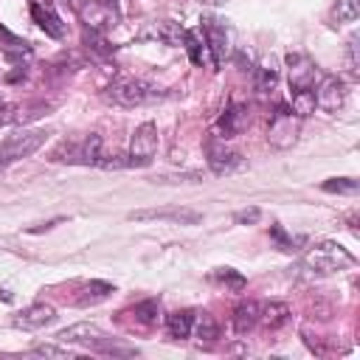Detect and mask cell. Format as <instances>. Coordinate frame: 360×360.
Instances as JSON below:
<instances>
[{"instance_id":"obj_27","label":"cell","mask_w":360,"mask_h":360,"mask_svg":"<svg viewBox=\"0 0 360 360\" xmlns=\"http://www.w3.org/2000/svg\"><path fill=\"white\" fill-rule=\"evenodd\" d=\"M82 39H84V45L87 48H93L96 53H101V56H107L112 48H110V42L104 39V34L101 31H96V28H84V34H82Z\"/></svg>"},{"instance_id":"obj_26","label":"cell","mask_w":360,"mask_h":360,"mask_svg":"<svg viewBox=\"0 0 360 360\" xmlns=\"http://www.w3.org/2000/svg\"><path fill=\"white\" fill-rule=\"evenodd\" d=\"M214 278H217V281H222L225 287H231L233 292H242V290H245V284H248V281H245V276H242V273H236L233 267H219V270L214 273Z\"/></svg>"},{"instance_id":"obj_10","label":"cell","mask_w":360,"mask_h":360,"mask_svg":"<svg viewBox=\"0 0 360 360\" xmlns=\"http://www.w3.org/2000/svg\"><path fill=\"white\" fill-rule=\"evenodd\" d=\"M129 219L135 222H177V225H197L202 222V211L194 208H143V211H129Z\"/></svg>"},{"instance_id":"obj_34","label":"cell","mask_w":360,"mask_h":360,"mask_svg":"<svg viewBox=\"0 0 360 360\" xmlns=\"http://www.w3.org/2000/svg\"><path fill=\"white\" fill-rule=\"evenodd\" d=\"M346 65H349V73H352V76H357V37H352V39H349Z\"/></svg>"},{"instance_id":"obj_14","label":"cell","mask_w":360,"mask_h":360,"mask_svg":"<svg viewBox=\"0 0 360 360\" xmlns=\"http://www.w3.org/2000/svg\"><path fill=\"white\" fill-rule=\"evenodd\" d=\"M259 315H262V307L259 301H239L236 309H233V332L236 335H248L256 323H259Z\"/></svg>"},{"instance_id":"obj_32","label":"cell","mask_w":360,"mask_h":360,"mask_svg":"<svg viewBox=\"0 0 360 360\" xmlns=\"http://www.w3.org/2000/svg\"><path fill=\"white\" fill-rule=\"evenodd\" d=\"M270 236L278 242V248H281V250H295V248H292V245H295V239H292V236H287L281 225H273V228H270Z\"/></svg>"},{"instance_id":"obj_15","label":"cell","mask_w":360,"mask_h":360,"mask_svg":"<svg viewBox=\"0 0 360 360\" xmlns=\"http://www.w3.org/2000/svg\"><path fill=\"white\" fill-rule=\"evenodd\" d=\"M104 332L96 326V323H73V326H68V329H62L59 335H56V340H62V343H82V346H90L96 338H101Z\"/></svg>"},{"instance_id":"obj_18","label":"cell","mask_w":360,"mask_h":360,"mask_svg":"<svg viewBox=\"0 0 360 360\" xmlns=\"http://www.w3.org/2000/svg\"><path fill=\"white\" fill-rule=\"evenodd\" d=\"M242 124H245V110L242 107H228L222 115H219V121H217V127H219V132L225 135V138H231V135H236L239 129H242Z\"/></svg>"},{"instance_id":"obj_28","label":"cell","mask_w":360,"mask_h":360,"mask_svg":"<svg viewBox=\"0 0 360 360\" xmlns=\"http://www.w3.org/2000/svg\"><path fill=\"white\" fill-rule=\"evenodd\" d=\"M194 321H197V318H194ZM197 338H200V340H214V338H219V326H217V321H214L208 312H202L200 321H197Z\"/></svg>"},{"instance_id":"obj_23","label":"cell","mask_w":360,"mask_h":360,"mask_svg":"<svg viewBox=\"0 0 360 360\" xmlns=\"http://www.w3.org/2000/svg\"><path fill=\"white\" fill-rule=\"evenodd\" d=\"M183 45H186L188 59L194 65H202L205 62V39H200L197 31H183Z\"/></svg>"},{"instance_id":"obj_30","label":"cell","mask_w":360,"mask_h":360,"mask_svg":"<svg viewBox=\"0 0 360 360\" xmlns=\"http://www.w3.org/2000/svg\"><path fill=\"white\" fill-rule=\"evenodd\" d=\"M158 312H160V304L158 301H143V304L135 307V318L141 323H155L158 321Z\"/></svg>"},{"instance_id":"obj_19","label":"cell","mask_w":360,"mask_h":360,"mask_svg":"<svg viewBox=\"0 0 360 360\" xmlns=\"http://www.w3.org/2000/svg\"><path fill=\"white\" fill-rule=\"evenodd\" d=\"M259 321H264L270 329H278V326H284V323L290 321V307H287L284 301H270V304L262 309Z\"/></svg>"},{"instance_id":"obj_21","label":"cell","mask_w":360,"mask_h":360,"mask_svg":"<svg viewBox=\"0 0 360 360\" xmlns=\"http://www.w3.org/2000/svg\"><path fill=\"white\" fill-rule=\"evenodd\" d=\"M84 295H79L76 298V304L79 307H87V304H98V301H104L110 292H112V284H107V281H90V284H84V290H82Z\"/></svg>"},{"instance_id":"obj_5","label":"cell","mask_w":360,"mask_h":360,"mask_svg":"<svg viewBox=\"0 0 360 360\" xmlns=\"http://www.w3.org/2000/svg\"><path fill=\"white\" fill-rule=\"evenodd\" d=\"M45 141H48V132L45 129H20V132L3 138L0 141V166L34 155Z\"/></svg>"},{"instance_id":"obj_2","label":"cell","mask_w":360,"mask_h":360,"mask_svg":"<svg viewBox=\"0 0 360 360\" xmlns=\"http://www.w3.org/2000/svg\"><path fill=\"white\" fill-rule=\"evenodd\" d=\"M51 160H68V163L101 166V169H118V166H127V160H121V158H110V155L104 152V141H101V135H96V132L87 135V138L79 141V143L62 141Z\"/></svg>"},{"instance_id":"obj_17","label":"cell","mask_w":360,"mask_h":360,"mask_svg":"<svg viewBox=\"0 0 360 360\" xmlns=\"http://www.w3.org/2000/svg\"><path fill=\"white\" fill-rule=\"evenodd\" d=\"M194 318H197V312H191V309H180V312L166 315V329H169V335H172V338H188L191 329H194Z\"/></svg>"},{"instance_id":"obj_4","label":"cell","mask_w":360,"mask_h":360,"mask_svg":"<svg viewBox=\"0 0 360 360\" xmlns=\"http://www.w3.org/2000/svg\"><path fill=\"white\" fill-rule=\"evenodd\" d=\"M104 96L118 104V107H141V104H149L155 98H160L163 93L158 87H152L149 82L143 79H135V76H118L112 79V84L104 90Z\"/></svg>"},{"instance_id":"obj_16","label":"cell","mask_w":360,"mask_h":360,"mask_svg":"<svg viewBox=\"0 0 360 360\" xmlns=\"http://www.w3.org/2000/svg\"><path fill=\"white\" fill-rule=\"evenodd\" d=\"M90 349L98 352V354H107V357H135V354H138L135 346L121 343V340H112V338H107V335L96 338V340L90 343Z\"/></svg>"},{"instance_id":"obj_22","label":"cell","mask_w":360,"mask_h":360,"mask_svg":"<svg viewBox=\"0 0 360 360\" xmlns=\"http://www.w3.org/2000/svg\"><path fill=\"white\" fill-rule=\"evenodd\" d=\"M0 48H3L8 56H22V53H31V45H28L22 37L11 34L6 25H0Z\"/></svg>"},{"instance_id":"obj_12","label":"cell","mask_w":360,"mask_h":360,"mask_svg":"<svg viewBox=\"0 0 360 360\" xmlns=\"http://www.w3.org/2000/svg\"><path fill=\"white\" fill-rule=\"evenodd\" d=\"M31 17H34V22H37L48 37H53V39H62V37H65V22H62V17L56 14L53 3H48V0H31Z\"/></svg>"},{"instance_id":"obj_7","label":"cell","mask_w":360,"mask_h":360,"mask_svg":"<svg viewBox=\"0 0 360 360\" xmlns=\"http://www.w3.org/2000/svg\"><path fill=\"white\" fill-rule=\"evenodd\" d=\"M155 152H158V127L152 121H143L141 127H135V132L129 138L127 166H149Z\"/></svg>"},{"instance_id":"obj_20","label":"cell","mask_w":360,"mask_h":360,"mask_svg":"<svg viewBox=\"0 0 360 360\" xmlns=\"http://www.w3.org/2000/svg\"><path fill=\"white\" fill-rule=\"evenodd\" d=\"M253 82H256V90H259V93L273 90V84L278 82V68H276V62H273V59L262 62V65L253 70Z\"/></svg>"},{"instance_id":"obj_35","label":"cell","mask_w":360,"mask_h":360,"mask_svg":"<svg viewBox=\"0 0 360 360\" xmlns=\"http://www.w3.org/2000/svg\"><path fill=\"white\" fill-rule=\"evenodd\" d=\"M3 107H6V104H3V98H0V110H3Z\"/></svg>"},{"instance_id":"obj_8","label":"cell","mask_w":360,"mask_h":360,"mask_svg":"<svg viewBox=\"0 0 360 360\" xmlns=\"http://www.w3.org/2000/svg\"><path fill=\"white\" fill-rule=\"evenodd\" d=\"M205 158H208V166H211L214 174H233L245 166V158L236 149H231L222 138H208Z\"/></svg>"},{"instance_id":"obj_13","label":"cell","mask_w":360,"mask_h":360,"mask_svg":"<svg viewBox=\"0 0 360 360\" xmlns=\"http://www.w3.org/2000/svg\"><path fill=\"white\" fill-rule=\"evenodd\" d=\"M56 321V309L51 307V304H31V307H25L22 312H17L14 315V326L17 329H28V332H34V329H45V326H51Z\"/></svg>"},{"instance_id":"obj_9","label":"cell","mask_w":360,"mask_h":360,"mask_svg":"<svg viewBox=\"0 0 360 360\" xmlns=\"http://www.w3.org/2000/svg\"><path fill=\"white\" fill-rule=\"evenodd\" d=\"M346 82L335 73H326L321 76V82L315 84V107H321L323 112H338L343 104H346Z\"/></svg>"},{"instance_id":"obj_3","label":"cell","mask_w":360,"mask_h":360,"mask_svg":"<svg viewBox=\"0 0 360 360\" xmlns=\"http://www.w3.org/2000/svg\"><path fill=\"white\" fill-rule=\"evenodd\" d=\"M357 259L352 250H346L340 242H318L312 248H307V253L301 256L304 270L318 273V276H329V273H340L346 267H352Z\"/></svg>"},{"instance_id":"obj_1","label":"cell","mask_w":360,"mask_h":360,"mask_svg":"<svg viewBox=\"0 0 360 360\" xmlns=\"http://www.w3.org/2000/svg\"><path fill=\"white\" fill-rule=\"evenodd\" d=\"M287 76H290V98H292V112L298 118L309 115L315 110V82H318V68L307 53H290L287 56Z\"/></svg>"},{"instance_id":"obj_25","label":"cell","mask_w":360,"mask_h":360,"mask_svg":"<svg viewBox=\"0 0 360 360\" xmlns=\"http://www.w3.org/2000/svg\"><path fill=\"white\" fill-rule=\"evenodd\" d=\"M321 188L329 194H357V180L354 177H329Z\"/></svg>"},{"instance_id":"obj_6","label":"cell","mask_w":360,"mask_h":360,"mask_svg":"<svg viewBox=\"0 0 360 360\" xmlns=\"http://www.w3.org/2000/svg\"><path fill=\"white\" fill-rule=\"evenodd\" d=\"M298 129H301V121H298V115L292 112V107L278 104L276 112L270 115L267 141H270V146H276V149H290V146L298 141Z\"/></svg>"},{"instance_id":"obj_33","label":"cell","mask_w":360,"mask_h":360,"mask_svg":"<svg viewBox=\"0 0 360 360\" xmlns=\"http://www.w3.org/2000/svg\"><path fill=\"white\" fill-rule=\"evenodd\" d=\"M259 217H262L259 208H245V211H236V214H233V222H236V225H253Z\"/></svg>"},{"instance_id":"obj_24","label":"cell","mask_w":360,"mask_h":360,"mask_svg":"<svg viewBox=\"0 0 360 360\" xmlns=\"http://www.w3.org/2000/svg\"><path fill=\"white\" fill-rule=\"evenodd\" d=\"M332 14L338 22H354L360 17V0H335Z\"/></svg>"},{"instance_id":"obj_31","label":"cell","mask_w":360,"mask_h":360,"mask_svg":"<svg viewBox=\"0 0 360 360\" xmlns=\"http://www.w3.org/2000/svg\"><path fill=\"white\" fill-rule=\"evenodd\" d=\"M28 354H34V357H73L70 349H65V346H51V343L37 346V349H31Z\"/></svg>"},{"instance_id":"obj_29","label":"cell","mask_w":360,"mask_h":360,"mask_svg":"<svg viewBox=\"0 0 360 360\" xmlns=\"http://www.w3.org/2000/svg\"><path fill=\"white\" fill-rule=\"evenodd\" d=\"M158 37L166 42V45H180V39H183V28H177L174 22H160L158 25Z\"/></svg>"},{"instance_id":"obj_11","label":"cell","mask_w":360,"mask_h":360,"mask_svg":"<svg viewBox=\"0 0 360 360\" xmlns=\"http://www.w3.org/2000/svg\"><path fill=\"white\" fill-rule=\"evenodd\" d=\"M202 34H205V45L211 51V62L214 68H222L225 62V51H228V34H225V25L217 20V17H202Z\"/></svg>"}]
</instances>
